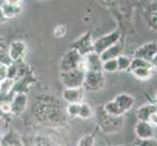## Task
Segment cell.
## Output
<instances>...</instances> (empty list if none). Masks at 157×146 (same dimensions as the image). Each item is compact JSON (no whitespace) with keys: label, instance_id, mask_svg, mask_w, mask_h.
Segmentation results:
<instances>
[{"label":"cell","instance_id":"44dd1931","mask_svg":"<svg viewBox=\"0 0 157 146\" xmlns=\"http://www.w3.org/2000/svg\"><path fill=\"white\" fill-rule=\"evenodd\" d=\"M116 61L118 64V70L125 71V70H128L130 68V66H131V62H132V58L127 56L121 55L120 57H118L116 58Z\"/></svg>","mask_w":157,"mask_h":146},{"label":"cell","instance_id":"4fadbf2b","mask_svg":"<svg viewBox=\"0 0 157 146\" xmlns=\"http://www.w3.org/2000/svg\"><path fill=\"white\" fill-rule=\"evenodd\" d=\"M135 132L140 140L153 138L154 137V129L149 122L139 121L135 127Z\"/></svg>","mask_w":157,"mask_h":146},{"label":"cell","instance_id":"ffe728a7","mask_svg":"<svg viewBox=\"0 0 157 146\" xmlns=\"http://www.w3.org/2000/svg\"><path fill=\"white\" fill-rule=\"evenodd\" d=\"M150 68L152 69L153 66L152 64L149 63L148 62L144 61V59H142V58H132V62H131V66H130V70L133 71V70L137 69V68Z\"/></svg>","mask_w":157,"mask_h":146},{"label":"cell","instance_id":"ba28073f","mask_svg":"<svg viewBox=\"0 0 157 146\" xmlns=\"http://www.w3.org/2000/svg\"><path fill=\"white\" fill-rule=\"evenodd\" d=\"M100 125L102 131L106 133H114L118 131V129H120L122 125V118L110 116L102 110V115L100 118Z\"/></svg>","mask_w":157,"mask_h":146},{"label":"cell","instance_id":"9a60e30c","mask_svg":"<svg viewBox=\"0 0 157 146\" xmlns=\"http://www.w3.org/2000/svg\"><path fill=\"white\" fill-rule=\"evenodd\" d=\"M123 47H124L123 43L121 41H119L110 48H108L107 50H105L104 53H101L100 55L101 62H104L105 61H109V59H116L118 57L121 56Z\"/></svg>","mask_w":157,"mask_h":146},{"label":"cell","instance_id":"cb8c5ba5","mask_svg":"<svg viewBox=\"0 0 157 146\" xmlns=\"http://www.w3.org/2000/svg\"><path fill=\"white\" fill-rule=\"evenodd\" d=\"M29 146H54V145L51 143V141L48 138L44 137L43 136H38L31 139Z\"/></svg>","mask_w":157,"mask_h":146},{"label":"cell","instance_id":"d6986e66","mask_svg":"<svg viewBox=\"0 0 157 146\" xmlns=\"http://www.w3.org/2000/svg\"><path fill=\"white\" fill-rule=\"evenodd\" d=\"M93 116V109L87 102H81L79 104V112L78 117L81 119H89Z\"/></svg>","mask_w":157,"mask_h":146},{"label":"cell","instance_id":"9c48e42d","mask_svg":"<svg viewBox=\"0 0 157 146\" xmlns=\"http://www.w3.org/2000/svg\"><path fill=\"white\" fill-rule=\"evenodd\" d=\"M156 55H157V43L149 42L143 45L142 47L138 48L134 54V58H142L151 63Z\"/></svg>","mask_w":157,"mask_h":146},{"label":"cell","instance_id":"484cf974","mask_svg":"<svg viewBox=\"0 0 157 146\" xmlns=\"http://www.w3.org/2000/svg\"><path fill=\"white\" fill-rule=\"evenodd\" d=\"M76 146H95V136L94 134H87L81 137Z\"/></svg>","mask_w":157,"mask_h":146},{"label":"cell","instance_id":"d590c367","mask_svg":"<svg viewBox=\"0 0 157 146\" xmlns=\"http://www.w3.org/2000/svg\"><path fill=\"white\" fill-rule=\"evenodd\" d=\"M2 41H3V38H2V37H1V36H0V45H1V44H2Z\"/></svg>","mask_w":157,"mask_h":146},{"label":"cell","instance_id":"836d02e7","mask_svg":"<svg viewBox=\"0 0 157 146\" xmlns=\"http://www.w3.org/2000/svg\"><path fill=\"white\" fill-rule=\"evenodd\" d=\"M6 21H8V20L5 18V16L3 14V11H2V8H1V6H0V24L5 23Z\"/></svg>","mask_w":157,"mask_h":146},{"label":"cell","instance_id":"4dcf8cb0","mask_svg":"<svg viewBox=\"0 0 157 146\" xmlns=\"http://www.w3.org/2000/svg\"><path fill=\"white\" fill-rule=\"evenodd\" d=\"M139 146H157V140L154 138L143 139L140 141Z\"/></svg>","mask_w":157,"mask_h":146},{"label":"cell","instance_id":"3957f363","mask_svg":"<svg viewBox=\"0 0 157 146\" xmlns=\"http://www.w3.org/2000/svg\"><path fill=\"white\" fill-rule=\"evenodd\" d=\"M120 39H121V32L119 29L112 31L105 36H101L93 43L94 52L96 54H98V55H101V53H104L108 48H110L111 46H113L117 42L120 41Z\"/></svg>","mask_w":157,"mask_h":146},{"label":"cell","instance_id":"8fae6325","mask_svg":"<svg viewBox=\"0 0 157 146\" xmlns=\"http://www.w3.org/2000/svg\"><path fill=\"white\" fill-rule=\"evenodd\" d=\"M28 95L26 94H15L12 101H11V114L21 115L23 114L28 106Z\"/></svg>","mask_w":157,"mask_h":146},{"label":"cell","instance_id":"8992f818","mask_svg":"<svg viewBox=\"0 0 157 146\" xmlns=\"http://www.w3.org/2000/svg\"><path fill=\"white\" fill-rule=\"evenodd\" d=\"M7 50L13 63H24L25 58L28 55V46H26L25 42L21 40H15L10 43Z\"/></svg>","mask_w":157,"mask_h":146},{"label":"cell","instance_id":"8d00e7d4","mask_svg":"<svg viewBox=\"0 0 157 146\" xmlns=\"http://www.w3.org/2000/svg\"><path fill=\"white\" fill-rule=\"evenodd\" d=\"M1 136H2V133H1V129H0V138H1Z\"/></svg>","mask_w":157,"mask_h":146},{"label":"cell","instance_id":"277c9868","mask_svg":"<svg viewBox=\"0 0 157 146\" xmlns=\"http://www.w3.org/2000/svg\"><path fill=\"white\" fill-rule=\"evenodd\" d=\"M83 69V57H81L79 54L73 50H69L64 54L62 61H61V72L63 71H68L72 69ZM85 71V70H84Z\"/></svg>","mask_w":157,"mask_h":146},{"label":"cell","instance_id":"d6a6232c","mask_svg":"<svg viewBox=\"0 0 157 146\" xmlns=\"http://www.w3.org/2000/svg\"><path fill=\"white\" fill-rule=\"evenodd\" d=\"M151 125H154V126H157V113H154L150 116L149 118V121H148Z\"/></svg>","mask_w":157,"mask_h":146},{"label":"cell","instance_id":"4316f807","mask_svg":"<svg viewBox=\"0 0 157 146\" xmlns=\"http://www.w3.org/2000/svg\"><path fill=\"white\" fill-rule=\"evenodd\" d=\"M19 74V66L18 64L16 63H12L10 66H8V70H7V78L16 81Z\"/></svg>","mask_w":157,"mask_h":146},{"label":"cell","instance_id":"7c38bea8","mask_svg":"<svg viewBox=\"0 0 157 146\" xmlns=\"http://www.w3.org/2000/svg\"><path fill=\"white\" fill-rule=\"evenodd\" d=\"M85 91L83 88L74 89H63L62 93V97L68 104L71 103H81L83 102Z\"/></svg>","mask_w":157,"mask_h":146},{"label":"cell","instance_id":"f1b7e54d","mask_svg":"<svg viewBox=\"0 0 157 146\" xmlns=\"http://www.w3.org/2000/svg\"><path fill=\"white\" fill-rule=\"evenodd\" d=\"M67 32V29L66 28V25L59 24L58 26H56L55 29H54V35L58 38H62V37H64Z\"/></svg>","mask_w":157,"mask_h":146},{"label":"cell","instance_id":"5bb4252c","mask_svg":"<svg viewBox=\"0 0 157 146\" xmlns=\"http://www.w3.org/2000/svg\"><path fill=\"white\" fill-rule=\"evenodd\" d=\"M113 101L115 102L116 105L119 107V109L124 114V113H126L133 107L135 103V99L128 94H120L114 97Z\"/></svg>","mask_w":157,"mask_h":146},{"label":"cell","instance_id":"7402d4cb","mask_svg":"<svg viewBox=\"0 0 157 146\" xmlns=\"http://www.w3.org/2000/svg\"><path fill=\"white\" fill-rule=\"evenodd\" d=\"M118 70V64L116 59H109L102 62V72L113 73Z\"/></svg>","mask_w":157,"mask_h":146},{"label":"cell","instance_id":"6da1fadb","mask_svg":"<svg viewBox=\"0 0 157 146\" xmlns=\"http://www.w3.org/2000/svg\"><path fill=\"white\" fill-rule=\"evenodd\" d=\"M35 115L42 123L59 124L63 119V108L57 96L43 95L38 96L35 107Z\"/></svg>","mask_w":157,"mask_h":146},{"label":"cell","instance_id":"74e56055","mask_svg":"<svg viewBox=\"0 0 157 146\" xmlns=\"http://www.w3.org/2000/svg\"><path fill=\"white\" fill-rule=\"evenodd\" d=\"M156 103H157V95H156Z\"/></svg>","mask_w":157,"mask_h":146},{"label":"cell","instance_id":"5b68a950","mask_svg":"<svg viewBox=\"0 0 157 146\" xmlns=\"http://www.w3.org/2000/svg\"><path fill=\"white\" fill-rule=\"evenodd\" d=\"M105 78L104 72L87 71L85 73L83 89L88 92H98L105 86Z\"/></svg>","mask_w":157,"mask_h":146},{"label":"cell","instance_id":"d4e9b609","mask_svg":"<svg viewBox=\"0 0 157 146\" xmlns=\"http://www.w3.org/2000/svg\"><path fill=\"white\" fill-rule=\"evenodd\" d=\"M133 74L139 79H142V80H145V79H148L151 76V69L150 68H137L133 70Z\"/></svg>","mask_w":157,"mask_h":146},{"label":"cell","instance_id":"2e32d148","mask_svg":"<svg viewBox=\"0 0 157 146\" xmlns=\"http://www.w3.org/2000/svg\"><path fill=\"white\" fill-rule=\"evenodd\" d=\"M157 113V104H145L139 108L138 118L140 121L148 122L150 116Z\"/></svg>","mask_w":157,"mask_h":146},{"label":"cell","instance_id":"83f0119b","mask_svg":"<svg viewBox=\"0 0 157 146\" xmlns=\"http://www.w3.org/2000/svg\"><path fill=\"white\" fill-rule=\"evenodd\" d=\"M79 104L80 103H71L68 104L67 107V113L70 117H78V112H79Z\"/></svg>","mask_w":157,"mask_h":146},{"label":"cell","instance_id":"30bf717a","mask_svg":"<svg viewBox=\"0 0 157 146\" xmlns=\"http://www.w3.org/2000/svg\"><path fill=\"white\" fill-rule=\"evenodd\" d=\"M83 69L85 70V72H102V62L100 55L93 52L89 54V55L83 57Z\"/></svg>","mask_w":157,"mask_h":146},{"label":"cell","instance_id":"603a6c76","mask_svg":"<svg viewBox=\"0 0 157 146\" xmlns=\"http://www.w3.org/2000/svg\"><path fill=\"white\" fill-rule=\"evenodd\" d=\"M12 61L9 57L8 50L7 49L3 48L0 45V66H10L12 64Z\"/></svg>","mask_w":157,"mask_h":146},{"label":"cell","instance_id":"e0dca14e","mask_svg":"<svg viewBox=\"0 0 157 146\" xmlns=\"http://www.w3.org/2000/svg\"><path fill=\"white\" fill-rule=\"evenodd\" d=\"M0 6H1L3 14L7 20L17 17L21 11V6H15V5L9 4L7 1H4L3 4L0 5Z\"/></svg>","mask_w":157,"mask_h":146},{"label":"cell","instance_id":"f546056e","mask_svg":"<svg viewBox=\"0 0 157 146\" xmlns=\"http://www.w3.org/2000/svg\"><path fill=\"white\" fill-rule=\"evenodd\" d=\"M0 112L4 115L11 114V102L9 101H0Z\"/></svg>","mask_w":157,"mask_h":146},{"label":"cell","instance_id":"1f68e13d","mask_svg":"<svg viewBox=\"0 0 157 146\" xmlns=\"http://www.w3.org/2000/svg\"><path fill=\"white\" fill-rule=\"evenodd\" d=\"M7 70H8L7 66H0V82L7 79Z\"/></svg>","mask_w":157,"mask_h":146},{"label":"cell","instance_id":"7a4b0ae2","mask_svg":"<svg viewBox=\"0 0 157 146\" xmlns=\"http://www.w3.org/2000/svg\"><path fill=\"white\" fill-rule=\"evenodd\" d=\"M85 71L82 69H72L68 71L61 72V82L64 89H74V88H83Z\"/></svg>","mask_w":157,"mask_h":146},{"label":"cell","instance_id":"52a82bcc","mask_svg":"<svg viewBox=\"0 0 157 146\" xmlns=\"http://www.w3.org/2000/svg\"><path fill=\"white\" fill-rule=\"evenodd\" d=\"M93 43L94 41L92 38V32L88 31L82 36H80L77 40H75L70 49L75 50L81 57H85L94 52Z\"/></svg>","mask_w":157,"mask_h":146},{"label":"cell","instance_id":"ac0fdd59","mask_svg":"<svg viewBox=\"0 0 157 146\" xmlns=\"http://www.w3.org/2000/svg\"><path fill=\"white\" fill-rule=\"evenodd\" d=\"M147 19L150 28L157 31V3L149 6L147 12Z\"/></svg>","mask_w":157,"mask_h":146},{"label":"cell","instance_id":"e575fe53","mask_svg":"<svg viewBox=\"0 0 157 146\" xmlns=\"http://www.w3.org/2000/svg\"><path fill=\"white\" fill-rule=\"evenodd\" d=\"M151 64H152V66L154 67H157V55L155 56V58H153V61H152V62H151Z\"/></svg>","mask_w":157,"mask_h":146}]
</instances>
